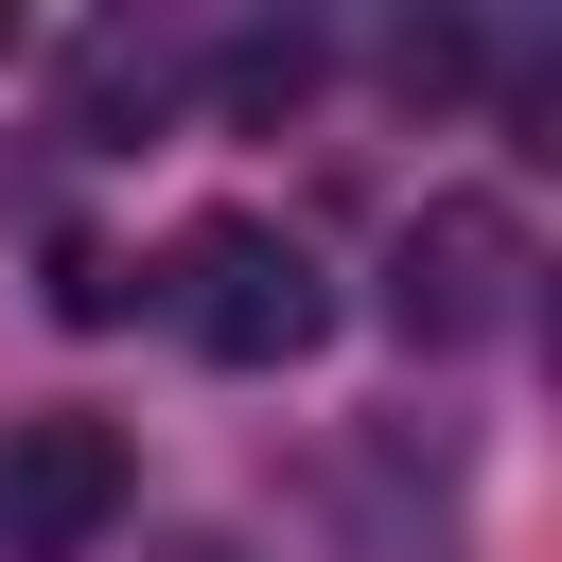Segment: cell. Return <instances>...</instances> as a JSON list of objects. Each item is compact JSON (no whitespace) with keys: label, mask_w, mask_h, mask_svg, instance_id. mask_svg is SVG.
I'll use <instances>...</instances> for the list:
<instances>
[{"label":"cell","mask_w":562,"mask_h":562,"mask_svg":"<svg viewBox=\"0 0 562 562\" xmlns=\"http://www.w3.org/2000/svg\"><path fill=\"white\" fill-rule=\"evenodd\" d=\"M123 492H140L123 422H88V404L0 422V562H88V544L123 527Z\"/></svg>","instance_id":"cell-3"},{"label":"cell","mask_w":562,"mask_h":562,"mask_svg":"<svg viewBox=\"0 0 562 562\" xmlns=\"http://www.w3.org/2000/svg\"><path fill=\"white\" fill-rule=\"evenodd\" d=\"M527 316V211L509 193H422L386 246V334L404 351H492Z\"/></svg>","instance_id":"cell-2"},{"label":"cell","mask_w":562,"mask_h":562,"mask_svg":"<svg viewBox=\"0 0 562 562\" xmlns=\"http://www.w3.org/2000/svg\"><path fill=\"white\" fill-rule=\"evenodd\" d=\"M158 562H228V544H158Z\"/></svg>","instance_id":"cell-6"},{"label":"cell","mask_w":562,"mask_h":562,"mask_svg":"<svg viewBox=\"0 0 562 562\" xmlns=\"http://www.w3.org/2000/svg\"><path fill=\"white\" fill-rule=\"evenodd\" d=\"M123 299H140V281H123V263H105V246H53V316H70V334H105V316H123Z\"/></svg>","instance_id":"cell-5"},{"label":"cell","mask_w":562,"mask_h":562,"mask_svg":"<svg viewBox=\"0 0 562 562\" xmlns=\"http://www.w3.org/2000/svg\"><path fill=\"white\" fill-rule=\"evenodd\" d=\"M158 316H176L211 369H299V351L334 334V281H316V246H299V228H263V211H211V228H176V263H158Z\"/></svg>","instance_id":"cell-1"},{"label":"cell","mask_w":562,"mask_h":562,"mask_svg":"<svg viewBox=\"0 0 562 562\" xmlns=\"http://www.w3.org/2000/svg\"><path fill=\"white\" fill-rule=\"evenodd\" d=\"M299 88H316V35H228V53H211V105H228V123H281Z\"/></svg>","instance_id":"cell-4"}]
</instances>
